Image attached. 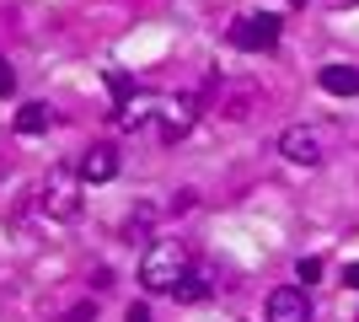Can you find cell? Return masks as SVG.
<instances>
[{
	"mask_svg": "<svg viewBox=\"0 0 359 322\" xmlns=\"http://www.w3.org/2000/svg\"><path fill=\"white\" fill-rule=\"evenodd\" d=\"M107 86H113V107H129V102H135V81L123 76V70H113V76H107Z\"/></svg>",
	"mask_w": 359,
	"mask_h": 322,
	"instance_id": "12",
	"label": "cell"
},
{
	"mask_svg": "<svg viewBox=\"0 0 359 322\" xmlns=\"http://www.w3.org/2000/svg\"><path fill=\"white\" fill-rule=\"evenodd\" d=\"M316 274H322V258H300V263H295V279H306V285H311Z\"/></svg>",
	"mask_w": 359,
	"mask_h": 322,
	"instance_id": "13",
	"label": "cell"
},
{
	"mask_svg": "<svg viewBox=\"0 0 359 322\" xmlns=\"http://www.w3.org/2000/svg\"><path fill=\"white\" fill-rule=\"evenodd\" d=\"M322 92L354 97L359 92V70H354V65H322Z\"/></svg>",
	"mask_w": 359,
	"mask_h": 322,
	"instance_id": "8",
	"label": "cell"
},
{
	"mask_svg": "<svg viewBox=\"0 0 359 322\" xmlns=\"http://www.w3.org/2000/svg\"><path fill=\"white\" fill-rule=\"evenodd\" d=\"M75 172H81V183H107V177L118 172V151H113V145H91Z\"/></svg>",
	"mask_w": 359,
	"mask_h": 322,
	"instance_id": "7",
	"label": "cell"
},
{
	"mask_svg": "<svg viewBox=\"0 0 359 322\" xmlns=\"http://www.w3.org/2000/svg\"><path fill=\"white\" fill-rule=\"evenodd\" d=\"M194 119H198V102H194V97H172V102L156 107V135H161L166 145H177V140L194 129Z\"/></svg>",
	"mask_w": 359,
	"mask_h": 322,
	"instance_id": "3",
	"label": "cell"
},
{
	"mask_svg": "<svg viewBox=\"0 0 359 322\" xmlns=\"http://www.w3.org/2000/svg\"><path fill=\"white\" fill-rule=\"evenodd\" d=\"M48 123H54V107H48V102H27V107H16V135H43Z\"/></svg>",
	"mask_w": 359,
	"mask_h": 322,
	"instance_id": "9",
	"label": "cell"
},
{
	"mask_svg": "<svg viewBox=\"0 0 359 322\" xmlns=\"http://www.w3.org/2000/svg\"><path fill=\"white\" fill-rule=\"evenodd\" d=\"M145 231H150V204H140V210L123 220V242H145Z\"/></svg>",
	"mask_w": 359,
	"mask_h": 322,
	"instance_id": "11",
	"label": "cell"
},
{
	"mask_svg": "<svg viewBox=\"0 0 359 322\" xmlns=\"http://www.w3.org/2000/svg\"><path fill=\"white\" fill-rule=\"evenodd\" d=\"M225 38H231V48H241V54H263V48H273V43H279V16H273V11L236 16Z\"/></svg>",
	"mask_w": 359,
	"mask_h": 322,
	"instance_id": "2",
	"label": "cell"
},
{
	"mask_svg": "<svg viewBox=\"0 0 359 322\" xmlns=\"http://www.w3.org/2000/svg\"><path fill=\"white\" fill-rule=\"evenodd\" d=\"M123 322H150V307H129V311H123Z\"/></svg>",
	"mask_w": 359,
	"mask_h": 322,
	"instance_id": "16",
	"label": "cell"
},
{
	"mask_svg": "<svg viewBox=\"0 0 359 322\" xmlns=\"http://www.w3.org/2000/svg\"><path fill=\"white\" fill-rule=\"evenodd\" d=\"M11 86H16V76H11V65L0 60V97H11Z\"/></svg>",
	"mask_w": 359,
	"mask_h": 322,
	"instance_id": "14",
	"label": "cell"
},
{
	"mask_svg": "<svg viewBox=\"0 0 359 322\" xmlns=\"http://www.w3.org/2000/svg\"><path fill=\"white\" fill-rule=\"evenodd\" d=\"M269 322H311L306 285H279V290L269 295Z\"/></svg>",
	"mask_w": 359,
	"mask_h": 322,
	"instance_id": "6",
	"label": "cell"
},
{
	"mask_svg": "<svg viewBox=\"0 0 359 322\" xmlns=\"http://www.w3.org/2000/svg\"><path fill=\"white\" fill-rule=\"evenodd\" d=\"M344 279H348V285L359 290V263H348V274H344Z\"/></svg>",
	"mask_w": 359,
	"mask_h": 322,
	"instance_id": "17",
	"label": "cell"
},
{
	"mask_svg": "<svg viewBox=\"0 0 359 322\" xmlns=\"http://www.w3.org/2000/svg\"><path fill=\"white\" fill-rule=\"evenodd\" d=\"M182 274H188V258H182L177 242H150V247H145V258H140V285H145L150 295L177 290Z\"/></svg>",
	"mask_w": 359,
	"mask_h": 322,
	"instance_id": "1",
	"label": "cell"
},
{
	"mask_svg": "<svg viewBox=\"0 0 359 322\" xmlns=\"http://www.w3.org/2000/svg\"><path fill=\"white\" fill-rule=\"evenodd\" d=\"M75 177H81V172H48V183H43V210L54 215V220H70V215L81 210Z\"/></svg>",
	"mask_w": 359,
	"mask_h": 322,
	"instance_id": "4",
	"label": "cell"
},
{
	"mask_svg": "<svg viewBox=\"0 0 359 322\" xmlns=\"http://www.w3.org/2000/svg\"><path fill=\"white\" fill-rule=\"evenodd\" d=\"M65 322H97V307H75V311H70Z\"/></svg>",
	"mask_w": 359,
	"mask_h": 322,
	"instance_id": "15",
	"label": "cell"
},
{
	"mask_svg": "<svg viewBox=\"0 0 359 322\" xmlns=\"http://www.w3.org/2000/svg\"><path fill=\"white\" fill-rule=\"evenodd\" d=\"M354 322H359V317H354Z\"/></svg>",
	"mask_w": 359,
	"mask_h": 322,
	"instance_id": "19",
	"label": "cell"
},
{
	"mask_svg": "<svg viewBox=\"0 0 359 322\" xmlns=\"http://www.w3.org/2000/svg\"><path fill=\"white\" fill-rule=\"evenodd\" d=\"M177 301H188V307H194V301H204V295H210V274H204V269H188V274L177 279Z\"/></svg>",
	"mask_w": 359,
	"mask_h": 322,
	"instance_id": "10",
	"label": "cell"
},
{
	"mask_svg": "<svg viewBox=\"0 0 359 322\" xmlns=\"http://www.w3.org/2000/svg\"><path fill=\"white\" fill-rule=\"evenodd\" d=\"M290 6H306V0H290Z\"/></svg>",
	"mask_w": 359,
	"mask_h": 322,
	"instance_id": "18",
	"label": "cell"
},
{
	"mask_svg": "<svg viewBox=\"0 0 359 322\" xmlns=\"http://www.w3.org/2000/svg\"><path fill=\"white\" fill-rule=\"evenodd\" d=\"M279 151H285L295 167H316V161H322V135H316L311 123H290L285 135H279Z\"/></svg>",
	"mask_w": 359,
	"mask_h": 322,
	"instance_id": "5",
	"label": "cell"
}]
</instances>
